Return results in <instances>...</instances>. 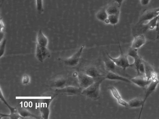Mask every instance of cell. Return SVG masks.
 I'll return each mask as SVG.
<instances>
[{"instance_id":"9a60e30c","label":"cell","mask_w":159,"mask_h":119,"mask_svg":"<svg viewBox=\"0 0 159 119\" xmlns=\"http://www.w3.org/2000/svg\"><path fill=\"white\" fill-rule=\"evenodd\" d=\"M145 67V75L149 82L151 81L152 77L156 73L152 66L147 62L143 61Z\"/></svg>"},{"instance_id":"277c9868","label":"cell","mask_w":159,"mask_h":119,"mask_svg":"<svg viewBox=\"0 0 159 119\" xmlns=\"http://www.w3.org/2000/svg\"><path fill=\"white\" fill-rule=\"evenodd\" d=\"M77 78L80 87L83 89L87 88L95 82L93 78L84 73H79L77 74Z\"/></svg>"},{"instance_id":"7c38bea8","label":"cell","mask_w":159,"mask_h":119,"mask_svg":"<svg viewBox=\"0 0 159 119\" xmlns=\"http://www.w3.org/2000/svg\"><path fill=\"white\" fill-rule=\"evenodd\" d=\"M146 42L145 35L142 34H140L134 37L131 47L138 49L143 45Z\"/></svg>"},{"instance_id":"4316f807","label":"cell","mask_w":159,"mask_h":119,"mask_svg":"<svg viewBox=\"0 0 159 119\" xmlns=\"http://www.w3.org/2000/svg\"><path fill=\"white\" fill-rule=\"evenodd\" d=\"M145 67L143 61V62L141 64L139 67L138 71L137 72V75H145Z\"/></svg>"},{"instance_id":"f1b7e54d","label":"cell","mask_w":159,"mask_h":119,"mask_svg":"<svg viewBox=\"0 0 159 119\" xmlns=\"http://www.w3.org/2000/svg\"><path fill=\"white\" fill-rule=\"evenodd\" d=\"M156 30L157 32V35L156 39H159V17L158 19L156 26Z\"/></svg>"},{"instance_id":"d6a6232c","label":"cell","mask_w":159,"mask_h":119,"mask_svg":"<svg viewBox=\"0 0 159 119\" xmlns=\"http://www.w3.org/2000/svg\"><path fill=\"white\" fill-rule=\"evenodd\" d=\"M5 0H1V5H2V4L3 3Z\"/></svg>"},{"instance_id":"5bb4252c","label":"cell","mask_w":159,"mask_h":119,"mask_svg":"<svg viewBox=\"0 0 159 119\" xmlns=\"http://www.w3.org/2000/svg\"><path fill=\"white\" fill-rule=\"evenodd\" d=\"M48 43L47 37L43 34L41 30L39 31L36 37V44L47 47Z\"/></svg>"},{"instance_id":"2e32d148","label":"cell","mask_w":159,"mask_h":119,"mask_svg":"<svg viewBox=\"0 0 159 119\" xmlns=\"http://www.w3.org/2000/svg\"><path fill=\"white\" fill-rule=\"evenodd\" d=\"M84 73L93 78L99 77L101 76L98 69L94 66H91L87 68Z\"/></svg>"},{"instance_id":"cb8c5ba5","label":"cell","mask_w":159,"mask_h":119,"mask_svg":"<svg viewBox=\"0 0 159 119\" xmlns=\"http://www.w3.org/2000/svg\"><path fill=\"white\" fill-rule=\"evenodd\" d=\"M134 59V62L133 63L134 66L135 67L137 72L139 67L141 64L143 62V60L141 57L139 55Z\"/></svg>"},{"instance_id":"5b68a950","label":"cell","mask_w":159,"mask_h":119,"mask_svg":"<svg viewBox=\"0 0 159 119\" xmlns=\"http://www.w3.org/2000/svg\"><path fill=\"white\" fill-rule=\"evenodd\" d=\"M84 46L82 45L79 50L70 57L64 61L66 65L69 66H74L78 64Z\"/></svg>"},{"instance_id":"52a82bcc","label":"cell","mask_w":159,"mask_h":119,"mask_svg":"<svg viewBox=\"0 0 159 119\" xmlns=\"http://www.w3.org/2000/svg\"><path fill=\"white\" fill-rule=\"evenodd\" d=\"M35 56L38 60L43 62L46 58L50 57V54L47 47L36 44Z\"/></svg>"},{"instance_id":"7402d4cb","label":"cell","mask_w":159,"mask_h":119,"mask_svg":"<svg viewBox=\"0 0 159 119\" xmlns=\"http://www.w3.org/2000/svg\"><path fill=\"white\" fill-rule=\"evenodd\" d=\"M159 17V16H158L149 21L148 23L144 26V30H152L156 27Z\"/></svg>"},{"instance_id":"6da1fadb","label":"cell","mask_w":159,"mask_h":119,"mask_svg":"<svg viewBox=\"0 0 159 119\" xmlns=\"http://www.w3.org/2000/svg\"><path fill=\"white\" fill-rule=\"evenodd\" d=\"M105 79L104 77L95 81L87 88L83 89L81 94L92 99L97 100L100 97V85Z\"/></svg>"},{"instance_id":"ba28073f","label":"cell","mask_w":159,"mask_h":119,"mask_svg":"<svg viewBox=\"0 0 159 119\" xmlns=\"http://www.w3.org/2000/svg\"><path fill=\"white\" fill-rule=\"evenodd\" d=\"M159 81L157 78L151 79V81L146 88L144 97L143 99V106H144L145 102L149 96L155 90Z\"/></svg>"},{"instance_id":"83f0119b","label":"cell","mask_w":159,"mask_h":119,"mask_svg":"<svg viewBox=\"0 0 159 119\" xmlns=\"http://www.w3.org/2000/svg\"><path fill=\"white\" fill-rule=\"evenodd\" d=\"M30 81V78L27 75H24L23 78V83L24 84H28Z\"/></svg>"},{"instance_id":"8fae6325","label":"cell","mask_w":159,"mask_h":119,"mask_svg":"<svg viewBox=\"0 0 159 119\" xmlns=\"http://www.w3.org/2000/svg\"><path fill=\"white\" fill-rule=\"evenodd\" d=\"M143 99L138 97L133 98L128 102V108H137L141 107V109L139 113L138 119H140L143 108Z\"/></svg>"},{"instance_id":"603a6c76","label":"cell","mask_w":159,"mask_h":119,"mask_svg":"<svg viewBox=\"0 0 159 119\" xmlns=\"http://www.w3.org/2000/svg\"><path fill=\"white\" fill-rule=\"evenodd\" d=\"M36 4L37 12L39 14L42 13L44 11L43 0H36Z\"/></svg>"},{"instance_id":"44dd1931","label":"cell","mask_w":159,"mask_h":119,"mask_svg":"<svg viewBox=\"0 0 159 119\" xmlns=\"http://www.w3.org/2000/svg\"><path fill=\"white\" fill-rule=\"evenodd\" d=\"M120 13L109 15L106 23L115 26L118 22Z\"/></svg>"},{"instance_id":"9c48e42d","label":"cell","mask_w":159,"mask_h":119,"mask_svg":"<svg viewBox=\"0 0 159 119\" xmlns=\"http://www.w3.org/2000/svg\"><path fill=\"white\" fill-rule=\"evenodd\" d=\"M130 80L132 83L141 88H146L150 82L148 81L145 75H137L132 78Z\"/></svg>"},{"instance_id":"d4e9b609","label":"cell","mask_w":159,"mask_h":119,"mask_svg":"<svg viewBox=\"0 0 159 119\" xmlns=\"http://www.w3.org/2000/svg\"><path fill=\"white\" fill-rule=\"evenodd\" d=\"M138 49L133 48L131 47L128 50V56H129L133 58L138 56L137 53Z\"/></svg>"},{"instance_id":"4fadbf2b","label":"cell","mask_w":159,"mask_h":119,"mask_svg":"<svg viewBox=\"0 0 159 119\" xmlns=\"http://www.w3.org/2000/svg\"><path fill=\"white\" fill-rule=\"evenodd\" d=\"M104 78L105 79L120 80L128 83H132L131 80L128 79L111 71H109Z\"/></svg>"},{"instance_id":"ffe728a7","label":"cell","mask_w":159,"mask_h":119,"mask_svg":"<svg viewBox=\"0 0 159 119\" xmlns=\"http://www.w3.org/2000/svg\"><path fill=\"white\" fill-rule=\"evenodd\" d=\"M67 82V80L63 78H58L52 82V85L55 87L62 88L64 87Z\"/></svg>"},{"instance_id":"e0dca14e","label":"cell","mask_w":159,"mask_h":119,"mask_svg":"<svg viewBox=\"0 0 159 119\" xmlns=\"http://www.w3.org/2000/svg\"><path fill=\"white\" fill-rule=\"evenodd\" d=\"M108 15L106 10V8L99 10L96 14V17L99 21L106 23Z\"/></svg>"},{"instance_id":"4dcf8cb0","label":"cell","mask_w":159,"mask_h":119,"mask_svg":"<svg viewBox=\"0 0 159 119\" xmlns=\"http://www.w3.org/2000/svg\"><path fill=\"white\" fill-rule=\"evenodd\" d=\"M150 0H140L141 3L143 6H146L149 3Z\"/></svg>"},{"instance_id":"1f68e13d","label":"cell","mask_w":159,"mask_h":119,"mask_svg":"<svg viewBox=\"0 0 159 119\" xmlns=\"http://www.w3.org/2000/svg\"><path fill=\"white\" fill-rule=\"evenodd\" d=\"M157 78L159 81V73L157 74Z\"/></svg>"},{"instance_id":"ac0fdd59","label":"cell","mask_w":159,"mask_h":119,"mask_svg":"<svg viewBox=\"0 0 159 119\" xmlns=\"http://www.w3.org/2000/svg\"><path fill=\"white\" fill-rule=\"evenodd\" d=\"M106 10L108 15L120 13V8L114 2L108 6L106 7Z\"/></svg>"},{"instance_id":"484cf974","label":"cell","mask_w":159,"mask_h":119,"mask_svg":"<svg viewBox=\"0 0 159 119\" xmlns=\"http://www.w3.org/2000/svg\"><path fill=\"white\" fill-rule=\"evenodd\" d=\"M6 43V40L3 39L2 40L0 41V57L3 55L5 47V45Z\"/></svg>"},{"instance_id":"8992f818","label":"cell","mask_w":159,"mask_h":119,"mask_svg":"<svg viewBox=\"0 0 159 119\" xmlns=\"http://www.w3.org/2000/svg\"><path fill=\"white\" fill-rule=\"evenodd\" d=\"M159 8L147 10L141 16L137 25L141 24L144 22L150 21L154 18L158 16Z\"/></svg>"},{"instance_id":"d6986e66","label":"cell","mask_w":159,"mask_h":119,"mask_svg":"<svg viewBox=\"0 0 159 119\" xmlns=\"http://www.w3.org/2000/svg\"><path fill=\"white\" fill-rule=\"evenodd\" d=\"M105 59L104 63L106 69L109 71L114 72L116 66L109 58Z\"/></svg>"},{"instance_id":"7a4b0ae2","label":"cell","mask_w":159,"mask_h":119,"mask_svg":"<svg viewBox=\"0 0 159 119\" xmlns=\"http://www.w3.org/2000/svg\"><path fill=\"white\" fill-rule=\"evenodd\" d=\"M119 48L120 51V56L117 58H113L110 56L108 53L107 55L113 62L116 66L122 68L124 71H125L126 69L129 67L134 66L133 63L130 64L128 59V55L124 54L122 51L120 44Z\"/></svg>"},{"instance_id":"30bf717a","label":"cell","mask_w":159,"mask_h":119,"mask_svg":"<svg viewBox=\"0 0 159 119\" xmlns=\"http://www.w3.org/2000/svg\"><path fill=\"white\" fill-rule=\"evenodd\" d=\"M108 89L111 91L113 96L115 98L118 103L125 107L128 108V102L123 100L117 89L112 86H110Z\"/></svg>"},{"instance_id":"f546056e","label":"cell","mask_w":159,"mask_h":119,"mask_svg":"<svg viewBox=\"0 0 159 119\" xmlns=\"http://www.w3.org/2000/svg\"><path fill=\"white\" fill-rule=\"evenodd\" d=\"M124 0H113V2L116 3L118 7L120 8L121 4Z\"/></svg>"},{"instance_id":"3957f363","label":"cell","mask_w":159,"mask_h":119,"mask_svg":"<svg viewBox=\"0 0 159 119\" xmlns=\"http://www.w3.org/2000/svg\"><path fill=\"white\" fill-rule=\"evenodd\" d=\"M83 89L80 87L67 86L56 89L55 91L62 94L80 95L81 94Z\"/></svg>"}]
</instances>
